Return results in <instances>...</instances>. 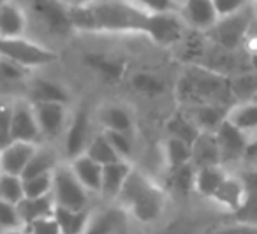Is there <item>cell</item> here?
Returning a JSON list of instances; mask_svg holds the SVG:
<instances>
[{
	"mask_svg": "<svg viewBox=\"0 0 257 234\" xmlns=\"http://www.w3.org/2000/svg\"><path fill=\"white\" fill-rule=\"evenodd\" d=\"M4 2H6V0H0V15H2V8H4Z\"/></svg>",
	"mask_w": 257,
	"mask_h": 234,
	"instance_id": "cell-47",
	"label": "cell"
},
{
	"mask_svg": "<svg viewBox=\"0 0 257 234\" xmlns=\"http://www.w3.org/2000/svg\"><path fill=\"white\" fill-rule=\"evenodd\" d=\"M0 57L8 58L25 69L43 67L57 60V53L34 41L25 39L23 36L6 37L0 36Z\"/></svg>",
	"mask_w": 257,
	"mask_h": 234,
	"instance_id": "cell-4",
	"label": "cell"
},
{
	"mask_svg": "<svg viewBox=\"0 0 257 234\" xmlns=\"http://www.w3.org/2000/svg\"><path fill=\"white\" fill-rule=\"evenodd\" d=\"M185 22L182 20L180 13H155L154 15V27H152L150 39L162 46H169L182 39Z\"/></svg>",
	"mask_w": 257,
	"mask_h": 234,
	"instance_id": "cell-10",
	"label": "cell"
},
{
	"mask_svg": "<svg viewBox=\"0 0 257 234\" xmlns=\"http://www.w3.org/2000/svg\"><path fill=\"white\" fill-rule=\"evenodd\" d=\"M127 209L123 206L111 208L90 220L86 232H120L127 225Z\"/></svg>",
	"mask_w": 257,
	"mask_h": 234,
	"instance_id": "cell-22",
	"label": "cell"
},
{
	"mask_svg": "<svg viewBox=\"0 0 257 234\" xmlns=\"http://www.w3.org/2000/svg\"><path fill=\"white\" fill-rule=\"evenodd\" d=\"M36 152V143L11 141L0 150V171L22 176L29 160Z\"/></svg>",
	"mask_w": 257,
	"mask_h": 234,
	"instance_id": "cell-11",
	"label": "cell"
},
{
	"mask_svg": "<svg viewBox=\"0 0 257 234\" xmlns=\"http://www.w3.org/2000/svg\"><path fill=\"white\" fill-rule=\"evenodd\" d=\"M229 86L236 102H246L257 97V69L229 76Z\"/></svg>",
	"mask_w": 257,
	"mask_h": 234,
	"instance_id": "cell-25",
	"label": "cell"
},
{
	"mask_svg": "<svg viewBox=\"0 0 257 234\" xmlns=\"http://www.w3.org/2000/svg\"><path fill=\"white\" fill-rule=\"evenodd\" d=\"M0 150H2V148H0Z\"/></svg>",
	"mask_w": 257,
	"mask_h": 234,
	"instance_id": "cell-53",
	"label": "cell"
},
{
	"mask_svg": "<svg viewBox=\"0 0 257 234\" xmlns=\"http://www.w3.org/2000/svg\"><path fill=\"white\" fill-rule=\"evenodd\" d=\"M85 60L90 67L99 71L107 79H120L121 74H123V64L113 60V58L104 57V55H86Z\"/></svg>",
	"mask_w": 257,
	"mask_h": 234,
	"instance_id": "cell-35",
	"label": "cell"
},
{
	"mask_svg": "<svg viewBox=\"0 0 257 234\" xmlns=\"http://www.w3.org/2000/svg\"><path fill=\"white\" fill-rule=\"evenodd\" d=\"M18 223H22L18 206L0 199V229H15Z\"/></svg>",
	"mask_w": 257,
	"mask_h": 234,
	"instance_id": "cell-40",
	"label": "cell"
},
{
	"mask_svg": "<svg viewBox=\"0 0 257 234\" xmlns=\"http://www.w3.org/2000/svg\"><path fill=\"white\" fill-rule=\"evenodd\" d=\"M211 199L217 204L224 206L225 209H231L234 213L245 201V187H243L241 178L227 174V178L222 181V185L218 187V190L215 192Z\"/></svg>",
	"mask_w": 257,
	"mask_h": 234,
	"instance_id": "cell-21",
	"label": "cell"
},
{
	"mask_svg": "<svg viewBox=\"0 0 257 234\" xmlns=\"http://www.w3.org/2000/svg\"><path fill=\"white\" fill-rule=\"evenodd\" d=\"M34 111H36L41 132L44 136L55 138V136L60 134L65 122L64 102H36Z\"/></svg>",
	"mask_w": 257,
	"mask_h": 234,
	"instance_id": "cell-15",
	"label": "cell"
},
{
	"mask_svg": "<svg viewBox=\"0 0 257 234\" xmlns=\"http://www.w3.org/2000/svg\"><path fill=\"white\" fill-rule=\"evenodd\" d=\"M85 153L88 157H92L95 162L102 164V166L111 164V162H116V160H121L120 153L114 150V146L111 145V141L107 139L106 134H99L93 139H90Z\"/></svg>",
	"mask_w": 257,
	"mask_h": 234,
	"instance_id": "cell-31",
	"label": "cell"
},
{
	"mask_svg": "<svg viewBox=\"0 0 257 234\" xmlns=\"http://www.w3.org/2000/svg\"><path fill=\"white\" fill-rule=\"evenodd\" d=\"M178 13L187 27L201 34L208 32L220 18L215 8V0H185Z\"/></svg>",
	"mask_w": 257,
	"mask_h": 234,
	"instance_id": "cell-8",
	"label": "cell"
},
{
	"mask_svg": "<svg viewBox=\"0 0 257 234\" xmlns=\"http://www.w3.org/2000/svg\"><path fill=\"white\" fill-rule=\"evenodd\" d=\"M196 169L192 162H187L175 169H169V180H171V188L176 190L178 194L187 195L190 190H194V183H196Z\"/></svg>",
	"mask_w": 257,
	"mask_h": 234,
	"instance_id": "cell-33",
	"label": "cell"
},
{
	"mask_svg": "<svg viewBox=\"0 0 257 234\" xmlns=\"http://www.w3.org/2000/svg\"><path fill=\"white\" fill-rule=\"evenodd\" d=\"M55 167H57L55 153L46 148H36L32 159L29 160L25 171H23L22 178H30V176H36V174H44V173H53Z\"/></svg>",
	"mask_w": 257,
	"mask_h": 234,
	"instance_id": "cell-32",
	"label": "cell"
},
{
	"mask_svg": "<svg viewBox=\"0 0 257 234\" xmlns=\"http://www.w3.org/2000/svg\"><path fill=\"white\" fill-rule=\"evenodd\" d=\"M229 122L238 129L245 131L246 134L257 132V100H246V102H236L229 109Z\"/></svg>",
	"mask_w": 257,
	"mask_h": 234,
	"instance_id": "cell-26",
	"label": "cell"
},
{
	"mask_svg": "<svg viewBox=\"0 0 257 234\" xmlns=\"http://www.w3.org/2000/svg\"><path fill=\"white\" fill-rule=\"evenodd\" d=\"M100 124L104 125L106 131H120V132L133 131V116L121 106L104 107L100 111Z\"/></svg>",
	"mask_w": 257,
	"mask_h": 234,
	"instance_id": "cell-30",
	"label": "cell"
},
{
	"mask_svg": "<svg viewBox=\"0 0 257 234\" xmlns=\"http://www.w3.org/2000/svg\"><path fill=\"white\" fill-rule=\"evenodd\" d=\"M224 164H213V166H203L196 169V183L194 190L203 197H213V194L218 190L222 181L227 178Z\"/></svg>",
	"mask_w": 257,
	"mask_h": 234,
	"instance_id": "cell-20",
	"label": "cell"
},
{
	"mask_svg": "<svg viewBox=\"0 0 257 234\" xmlns=\"http://www.w3.org/2000/svg\"><path fill=\"white\" fill-rule=\"evenodd\" d=\"M104 134L107 136V139L111 141V145L114 146L121 159L127 160L133 153V141L128 138V132H120V131H104Z\"/></svg>",
	"mask_w": 257,
	"mask_h": 234,
	"instance_id": "cell-39",
	"label": "cell"
},
{
	"mask_svg": "<svg viewBox=\"0 0 257 234\" xmlns=\"http://www.w3.org/2000/svg\"><path fill=\"white\" fill-rule=\"evenodd\" d=\"M23 188L27 197H39V195L51 194L53 188V173L36 174V176L23 178Z\"/></svg>",
	"mask_w": 257,
	"mask_h": 234,
	"instance_id": "cell-36",
	"label": "cell"
},
{
	"mask_svg": "<svg viewBox=\"0 0 257 234\" xmlns=\"http://www.w3.org/2000/svg\"><path fill=\"white\" fill-rule=\"evenodd\" d=\"M16 206H18V213L22 222L29 225L34 220L53 215L57 202H55L53 194L39 195V197H27L25 195Z\"/></svg>",
	"mask_w": 257,
	"mask_h": 234,
	"instance_id": "cell-18",
	"label": "cell"
},
{
	"mask_svg": "<svg viewBox=\"0 0 257 234\" xmlns=\"http://www.w3.org/2000/svg\"><path fill=\"white\" fill-rule=\"evenodd\" d=\"M27 230H32V232H39V234H53V232H60V225H58L55 215H50L34 220L32 223L27 225Z\"/></svg>",
	"mask_w": 257,
	"mask_h": 234,
	"instance_id": "cell-44",
	"label": "cell"
},
{
	"mask_svg": "<svg viewBox=\"0 0 257 234\" xmlns=\"http://www.w3.org/2000/svg\"><path fill=\"white\" fill-rule=\"evenodd\" d=\"M15 104L0 99V148L11 143V122Z\"/></svg>",
	"mask_w": 257,
	"mask_h": 234,
	"instance_id": "cell-38",
	"label": "cell"
},
{
	"mask_svg": "<svg viewBox=\"0 0 257 234\" xmlns=\"http://www.w3.org/2000/svg\"><path fill=\"white\" fill-rule=\"evenodd\" d=\"M192 164L196 167L222 164L220 148H218L215 132H201L192 143Z\"/></svg>",
	"mask_w": 257,
	"mask_h": 234,
	"instance_id": "cell-17",
	"label": "cell"
},
{
	"mask_svg": "<svg viewBox=\"0 0 257 234\" xmlns=\"http://www.w3.org/2000/svg\"><path fill=\"white\" fill-rule=\"evenodd\" d=\"M118 202L140 222H154L164 211L166 192L143 173L133 169L118 195Z\"/></svg>",
	"mask_w": 257,
	"mask_h": 234,
	"instance_id": "cell-3",
	"label": "cell"
},
{
	"mask_svg": "<svg viewBox=\"0 0 257 234\" xmlns=\"http://www.w3.org/2000/svg\"><path fill=\"white\" fill-rule=\"evenodd\" d=\"M83 2H90V0H81V2H79V4H83Z\"/></svg>",
	"mask_w": 257,
	"mask_h": 234,
	"instance_id": "cell-50",
	"label": "cell"
},
{
	"mask_svg": "<svg viewBox=\"0 0 257 234\" xmlns=\"http://www.w3.org/2000/svg\"><path fill=\"white\" fill-rule=\"evenodd\" d=\"M88 188L78 180L72 167H55L51 194L57 206L71 209H85L88 202Z\"/></svg>",
	"mask_w": 257,
	"mask_h": 234,
	"instance_id": "cell-6",
	"label": "cell"
},
{
	"mask_svg": "<svg viewBox=\"0 0 257 234\" xmlns=\"http://www.w3.org/2000/svg\"><path fill=\"white\" fill-rule=\"evenodd\" d=\"M133 171V166L125 159L116 160L102 166V185H100V194L106 199H118L128 174Z\"/></svg>",
	"mask_w": 257,
	"mask_h": 234,
	"instance_id": "cell-14",
	"label": "cell"
},
{
	"mask_svg": "<svg viewBox=\"0 0 257 234\" xmlns=\"http://www.w3.org/2000/svg\"><path fill=\"white\" fill-rule=\"evenodd\" d=\"M55 218L60 225V232L78 234L86 232L90 223V216L85 209H71L64 206H55Z\"/></svg>",
	"mask_w": 257,
	"mask_h": 234,
	"instance_id": "cell-24",
	"label": "cell"
},
{
	"mask_svg": "<svg viewBox=\"0 0 257 234\" xmlns=\"http://www.w3.org/2000/svg\"><path fill=\"white\" fill-rule=\"evenodd\" d=\"M255 64H257V55H255Z\"/></svg>",
	"mask_w": 257,
	"mask_h": 234,
	"instance_id": "cell-51",
	"label": "cell"
},
{
	"mask_svg": "<svg viewBox=\"0 0 257 234\" xmlns=\"http://www.w3.org/2000/svg\"><path fill=\"white\" fill-rule=\"evenodd\" d=\"M253 22V16L250 9H243L239 13L229 16H220L218 22L211 27L204 36L210 37L215 44L225 48V50H238L241 44H245L246 34Z\"/></svg>",
	"mask_w": 257,
	"mask_h": 234,
	"instance_id": "cell-5",
	"label": "cell"
},
{
	"mask_svg": "<svg viewBox=\"0 0 257 234\" xmlns=\"http://www.w3.org/2000/svg\"><path fill=\"white\" fill-rule=\"evenodd\" d=\"M183 2H185V0H176V4H178V6H182Z\"/></svg>",
	"mask_w": 257,
	"mask_h": 234,
	"instance_id": "cell-48",
	"label": "cell"
},
{
	"mask_svg": "<svg viewBox=\"0 0 257 234\" xmlns=\"http://www.w3.org/2000/svg\"><path fill=\"white\" fill-rule=\"evenodd\" d=\"M88 134H90L88 113L85 109L78 111L67 131V138H65V152L71 157V160L86 152V146L90 143Z\"/></svg>",
	"mask_w": 257,
	"mask_h": 234,
	"instance_id": "cell-16",
	"label": "cell"
},
{
	"mask_svg": "<svg viewBox=\"0 0 257 234\" xmlns=\"http://www.w3.org/2000/svg\"><path fill=\"white\" fill-rule=\"evenodd\" d=\"M253 100H257V97H255V99H253Z\"/></svg>",
	"mask_w": 257,
	"mask_h": 234,
	"instance_id": "cell-52",
	"label": "cell"
},
{
	"mask_svg": "<svg viewBox=\"0 0 257 234\" xmlns=\"http://www.w3.org/2000/svg\"><path fill=\"white\" fill-rule=\"evenodd\" d=\"M252 0H215V8H217L220 16H229L246 9Z\"/></svg>",
	"mask_w": 257,
	"mask_h": 234,
	"instance_id": "cell-45",
	"label": "cell"
},
{
	"mask_svg": "<svg viewBox=\"0 0 257 234\" xmlns=\"http://www.w3.org/2000/svg\"><path fill=\"white\" fill-rule=\"evenodd\" d=\"M234 216L238 222L243 223H257V197L253 195H245V201L234 211Z\"/></svg>",
	"mask_w": 257,
	"mask_h": 234,
	"instance_id": "cell-42",
	"label": "cell"
},
{
	"mask_svg": "<svg viewBox=\"0 0 257 234\" xmlns=\"http://www.w3.org/2000/svg\"><path fill=\"white\" fill-rule=\"evenodd\" d=\"M215 138H217L218 148H220V157L224 166L243 160L246 145L250 141L248 134L245 131L238 129L232 122H229V118H225L220 127L215 131Z\"/></svg>",
	"mask_w": 257,
	"mask_h": 234,
	"instance_id": "cell-7",
	"label": "cell"
},
{
	"mask_svg": "<svg viewBox=\"0 0 257 234\" xmlns=\"http://www.w3.org/2000/svg\"><path fill=\"white\" fill-rule=\"evenodd\" d=\"M133 85L136 90H140L141 93L147 95H157V93L164 92V81L161 78L148 72H140L133 78Z\"/></svg>",
	"mask_w": 257,
	"mask_h": 234,
	"instance_id": "cell-37",
	"label": "cell"
},
{
	"mask_svg": "<svg viewBox=\"0 0 257 234\" xmlns=\"http://www.w3.org/2000/svg\"><path fill=\"white\" fill-rule=\"evenodd\" d=\"M43 136L37 122L36 111L25 102H16L13 109L11 122V141H27L37 143Z\"/></svg>",
	"mask_w": 257,
	"mask_h": 234,
	"instance_id": "cell-9",
	"label": "cell"
},
{
	"mask_svg": "<svg viewBox=\"0 0 257 234\" xmlns=\"http://www.w3.org/2000/svg\"><path fill=\"white\" fill-rule=\"evenodd\" d=\"M71 167L76 176H78V180L88 190L100 192V185H102V164L95 162L86 153H81L76 159H72Z\"/></svg>",
	"mask_w": 257,
	"mask_h": 234,
	"instance_id": "cell-19",
	"label": "cell"
},
{
	"mask_svg": "<svg viewBox=\"0 0 257 234\" xmlns=\"http://www.w3.org/2000/svg\"><path fill=\"white\" fill-rule=\"evenodd\" d=\"M166 129H168L169 136L180 138V139H183V141L190 143V145H192V143L197 139V136L201 134V129L190 120V116L183 109L178 111L175 116L169 118Z\"/></svg>",
	"mask_w": 257,
	"mask_h": 234,
	"instance_id": "cell-28",
	"label": "cell"
},
{
	"mask_svg": "<svg viewBox=\"0 0 257 234\" xmlns=\"http://www.w3.org/2000/svg\"><path fill=\"white\" fill-rule=\"evenodd\" d=\"M30 93H32L36 102H67L69 93L62 88L60 85L48 79H36L30 85Z\"/></svg>",
	"mask_w": 257,
	"mask_h": 234,
	"instance_id": "cell-29",
	"label": "cell"
},
{
	"mask_svg": "<svg viewBox=\"0 0 257 234\" xmlns=\"http://www.w3.org/2000/svg\"><path fill=\"white\" fill-rule=\"evenodd\" d=\"M231 107L220 104H194L183 106V111L190 116V120L201 129V132H215L227 118Z\"/></svg>",
	"mask_w": 257,
	"mask_h": 234,
	"instance_id": "cell-13",
	"label": "cell"
},
{
	"mask_svg": "<svg viewBox=\"0 0 257 234\" xmlns=\"http://www.w3.org/2000/svg\"><path fill=\"white\" fill-rule=\"evenodd\" d=\"M243 164L250 169H257V134L253 139H250L248 145H246L245 155H243Z\"/></svg>",
	"mask_w": 257,
	"mask_h": 234,
	"instance_id": "cell-46",
	"label": "cell"
},
{
	"mask_svg": "<svg viewBox=\"0 0 257 234\" xmlns=\"http://www.w3.org/2000/svg\"><path fill=\"white\" fill-rule=\"evenodd\" d=\"M178 99L183 106L220 104L232 107L236 99L229 86V76L204 65H190L178 83Z\"/></svg>",
	"mask_w": 257,
	"mask_h": 234,
	"instance_id": "cell-2",
	"label": "cell"
},
{
	"mask_svg": "<svg viewBox=\"0 0 257 234\" xmlns=\"http://www.w3.org/2000/svg\"><path fill=\"white\" fill-rule=\"evenodd\" d=\"M133 2L150 13H173L180 9L176 0H133Z\"/></svg>",
	"mask_w": 257,
	"mask_h": 234,
	"instance_id": "cell-43",
	"label": "cell"
},
{
	"mask_svg": "<svg viewBox=\"0 0 257 234\" xmlns=\"http://www.w3.org/2000/svg\"><path fill=\"white\" fill-rule=\"evenodd\" d=\"M253 8H255V13H257V0H253Z\"/></svg>",
	"mask_w": 257,
	"mask_h": 234,
	"instance_id": "cell-49",
	"label": "cell"
},
{
	"mask_svg": "<svg viewBox=\"0 0 257 234\" xmlns=\"http://www.w3.org/2000/svg\"><path fill=\"white\" fill-rule=\"evenodd\" d=\"M255 134H257V132H255Z\"/></svg>",
	"mask_w": 257,
	"mask_h": 234,
	"instance_id": "cell-54",
	"label": "cell"
},
{
	"mask_svg": "<svg viewBox=\"0 0 257 234\" xmlns=\"http://www.w3.org/2000/svg\"><path fill=\"white\" fill-rule=\"evenodd\" d=\"M25 76V67L0 57V83H16Z\"/></svg>",
	"mask_w": 257,
	"mask_h": 234,
	"instance_id": "cell-41",
	"label": "cell"
},
{
	"mask_svg": "<svg viewBox=\"0 0 257 234\" xmlns=\"http://www.w3.org/2000/svg\"><path fill=\"white\" fill-rule=\"evenodd\" d=\"M72 29L81 32H133L150 37L154 15L133 0H90L69 8Z\"/></svg>",
	"mask_w": 257,
	"mask_h": 234,
	"instance_id": "cell-1",
	"label": "cell"
},
{
	"mask_svg": "<svg viewBox=\"0 0 257 234\" xmlns=\"http://www.w3.org/2000/svg\"><path fill=\"white\" fill-rule=\"evenodd\" d=\"M23 197H25L23 178L18 174H9L0 171V199L18 204Z\"/></svg>",
	"mask_w": 257,
	"mask_h": 234,
	"instance_id": "cell-34",
	"label": "cell"
},
{
	"mask_svg": "<svg viewBox=\"0 0 257 234\" xmlns=\"http://www.w3.org/2000/svg\"><path fill=\"white\" fill-rule=\"evenodd\" d=\"M164 159L169 169L192 162V145L175 136H169L164 143Z\"/></svg>",
	"mask_w": 257,
	"mask_h": 234,
	"instance_id": "cell-27",
	"label": "cell"
},
{
	"mask_svg": "<svg viewBox=\"0 0 257 234\" xmlns=\"http://www.w3.org/2000/svg\"><path fill=\"white\" fill-rule=\"evenodd\" d=\"M27 27V20L22 8L13 0H6L2 15H0V36L6 37H18L23 36Z\"/></svg>",
	"mask_w": 257,
	"mask_h": 234,
	"instance_id": "cell-23",
	"label": "cell"
},
{
	"mask_svg": "<svg viewBox=\"0 0 257 234\" xmlns=\"http://www.w3.org/2000/svg\"><path fill=\"white\" fill-rule=\"evenodd\" d=\"M32 9L51 32H67L72 29L71 15L57 0H32Z\"/></svg>",
	"mask_w": 257,
	"mask_h": 234,
	"instance_id": "cell-12",
	"label": "cell"
}]
</instances>
